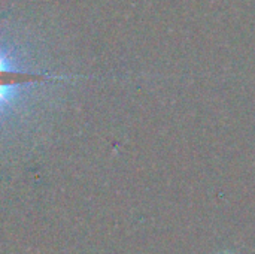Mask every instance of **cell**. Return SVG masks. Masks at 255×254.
<instances>
[{"label": "cell", "mask_w": 255, "mask_h": 254, "mask_svg": "<svg viewBox=\"0 0 255 254\" xmlns=\"http://www.w3.org/2000/svg\"><path fill=\"white\" fill-rule=\"evenodd\" d=\"M58 79H64V76L24 70L18 67L6 52L0 51V112L10 106L24 87Z\"/></svg>", "instance_id": "cell-1"}, {"label": "cell", "mask_w": 255, "mask_h": 254, "mask_svg": "<svg viewBox=\"0 0 255 254\" xmlns=\"http://www.w3.org/2000/svg\"><path fill=\"white\" fill-rule=\"evenodd\" d=\"M221 254H233V253H230V252H226V253H221Z\"/></svg>", "instance_id": "cell-2"}]
</instances>
